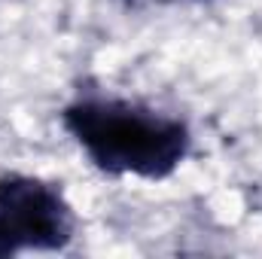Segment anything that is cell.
<instances>
[{
    "instance_id": "6da1fadb",
    "label": "cell",
    "mask_w": 262,
    "mask_h": 259,
    "mask_svg": "<svg viewBox=\"0 0 262 259\" xmlns=\"http://www.w3.org/2000/svg\"><path fill=\"white\" fill-rule=\"evenodd\" d=\"M64 128L101 171L143 180L174 174L192 143L180 119L113 98H82L70 104Z\"/></svg>"
},
{
    "instance_id": "7a4b0ae2",
    "label": "cell",
    "mask_w": 262,
    "mask_h": 259,
    "mask_svg": "<svg viewBox=\"0 0 262 259\" xmlns=\"http://www.w3.org/2000/svg\"><path fill=\"white\" fill-rule=\"evenodd\" d=\"M73 238V210L58 186L28 177H0V256L18 250H61Z\"/></svg>"
}]
</instances>
